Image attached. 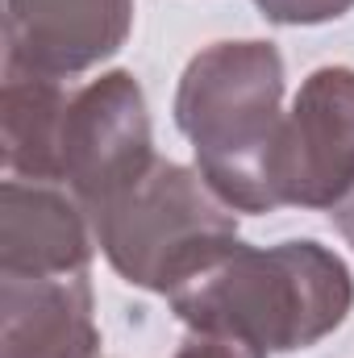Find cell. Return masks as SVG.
I'll list each match as a JSON object with an SVG mask.
<instances>
[{
	"mask_svg": "<svg viewBox=\"0 0 354 358\" xmlns=\"http://www.w3.org/2000/svg\"><path fill=\"white\" fill-rule=\"evenodd\" d=\"M176 125L200 179L234 213H275V146L283 129V59L271 42H213L179 76Z\"/></svg>",
	"mask_w": 354,
	"mask_h": 358,
	"instance_id": "2",
	"label": "cell"
},
{
	"mask_svg": "<svg viewBox=\"0 0 354 358\" xmlns=\"http://www.w3.org/2000/svg\"><path fill=\"white\" fill-rule=\"evenodd\" d=\"M92 221L63 183H0V275L59 279L92 263Z\"/></svg>",
	"mask_w": 354,
	"mask_h": 358,
	"instance_id": "7",
	"label": "cell"
},
{
	"mask_svg": "<svg viewBox=\"0 0 354 358\" xmlns=\"http://www.w3.org/2000/svg\"><path fill=\"white\" fill-rule=\"evenodd\" d=\"M279 208L334 213L354 192V67H317L283 113L275 146Z\"/></svg>",
	"mask_w": 354,
	"mask_h": 358,
	"instance_id": "5",
	"label": "cell"
},
{
	"mask_svg": "<svg viewBox=\"0 0 354 358\" xmlns=\"http://www.w3.org/2000/svg\"><path fill=\"white\" fill-rule=\"evenodd\" d=\"M0 358H104L92 279L0 275Z\"/></svg>",
	"mask_w": 354,
	"mask_h": 358,
	"instance_id": "8",
	"label": "cell"
},
{
	"mask_svg": "<svg viewBox=\"0 0 354 358\" xmlns=\"http://www.w3.org/2000/svg\"><path fill=\"white\" fill-rule=\"evenodd\" d=\"M176 358H267V355H259L255 346H246L238 338H225V334H196V329H187Z\"/></svg>",
	"mask_w": 354,
	"mask_h": 358,
	"instance_id": "11",
	"label": "cell"
},
{
	"mask_svg": "<svg viewBox=\"0 0 354 358\" xmlns=\"http://www.w3.org/2000/svg\"><path fill=\"white\" fill-rule=\"evenodd\" d=\"M330 217H334V225L342 229V238L354 246V192L342 200V204H338V208H334V213H330Z\"/></svg>",
	"mask_w": 354,
	"mask_h": 358,
	"instance_id": "12",
	"label": "cell"
},
{
	"mask_svg": "<svg viewBox=\"0 0 354 358\" xmlns=\"http://www.w3.org/2000/svg\"><path fill=\"white\" fill-rule=\"evenodd\" d=\"M134 29V0H4V63L71 80L113 59Z\"/></svg>",
	"mask_w": 354,
	"mask_h": 358,
	"instance_id": "6",
	"label": "cell"
},
{
	"mask_svg": "<svg viewBox=\"0 0 354 358\" xmlns=\"http://www.w3.org/2000/svg\"><path fill=\"white\" fill-rule=\"evenodd\" d=\"M71 92L55 76L4 63L0 92V159L4 179L63 183V121Z\"/></svg>",
	"mask_w": 354,
	"mask_h": 358,
	"instance_id": "9",
	"label": "cell"
},
{
	"mask_svg": "<svg viewBox=\"0 0 354 358\" xmlns=\"http://www.w3.org/2000/svg\"><path fill=\"white\" fill-rule=\"evenodd\" d=\"M159 163L142 84L129 71H104L71 92L63 121V183L96 213Z\"/></svg>",
	"mask_w": 354,
	"mask_h": 358,
	"instance_id": "4",
	"label": "cell"
},
{
	"mask_svg": "<svg viewBox=\"0 0 354 358\" xmlns=\"http://www.w3.org/2000/svg\"><path fill=\"white\" fill-rule=\"evenodd\" d=\"M163 300L187 329L238 338L271 358L309 350L342 329L354 308V275L342 255L313 238L267 250L238 238Z\"/></svg>",
	"mask_w": 354,
	"mask_h": 358,
	"instance_id": "1",
	"label": "cell"
},
{
	"mask_svg": "<svg viewBox=\"0 0 354 358\" xmlns=\"http://www.w3.org/2000/svg\"><path fill=\"white\" fill-rule=\"evenodd\" d=\"M96 246L125 283L167 296L192 271L238 242V213L200 171L159 159L138 183L88 213Z\"/></svg>",
	"mask_w": 354,
	"mask_h": 358,
	"instance_id": "3",
	"label": "cell"
},
{
	"mask_svg": "<svg viewBox=\"0 0 354 358\" xmlns=\"http://www.w3.org/2000/svg\"><path fill=\"white\" fill-rule=\"evenodd\" d=\"M255 8L275 25H325L354 8V0H255Z\"/></svg>",
	"mask_w": 354,
	"mask_h": 358,
	"instance_id": "10",
	"label": "cell"
}]
</instances>
